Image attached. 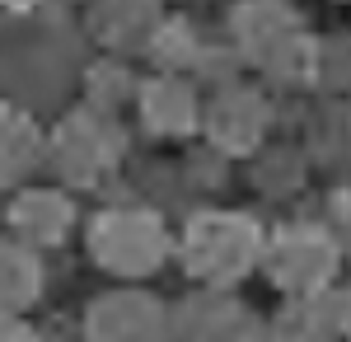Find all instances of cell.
<instances>
[{"mask_svg": "<svg viewBox=\"0 0 351 342\" xmlns=\"http://www.w3.org/2000/svg\"><path fill=\"white\" fill-rule=\"evenodd\" d=\"M0 342H28V333H19L14 323H0Z\"/></svg>", "mask_w": 351, "mask_h": 342, "instance_id": "30bf717a", "label": "cell"}, {"mask_svg": "<svg viewBox=\"0 0 351 342\" xmlns=\"http://www.w3.org/2000/svg\"><path fill=\"white\" fill-rule=\"evenodd\" d=\"M10 5H33V0H10Z\"/></svg>", "mask_w": 351, "mask_h": 342, "instance_id": "8fae6325", "label": "cell"}, {"mask_svg": "<svg viewBox=\"0 0 351 342\" xmlns=\"http://www.w3.org/2000/svg\"><path fill=\"white\" fill-rule=\"evenodd\" d=\"M347 310H351V300H347ZM347 328H351V315H347Z\"/></svg>", "mask_w": 351, "mask_h": 342, "instance_id": "7c38bea8", "label": "cell"}, {"mask_svg": "<svg viewBox=\"0 0 351 342\" xmlns=\"http://www.w3.org/2000/svg\"><path fill=\"white\" fill-rule=\"evenodd\" d=\"M33 150V132L19 117H0V169H14L19 159H28Z\"/></svg>", "mask_w": 351, "mask_h": 342, "instance_id": "52a82bcc", "label": "cell"}, {"mask_svg": "<svg viewBox=\"0 0 351 342\" xmlns=\"http://www.w3.org/2000/svg\"><path fill=\"white\" fill-rule=\"evenodd\" d=\"M239 104H243V99H234V104H225V108H220V117H216V132H220V136H234V150H243V146H253V127H243Z\"/></svg>", "mask_w": 351, "mask_h": 342, "instance_id": "9c48e42d", "label": "cell"}, {"mask_svg": "<svg viewBox=\"0 0 351 342\" xmlns=\"http://www.w3.org/2000/svg\"><path fill=\"white\" fill-rule=\"evenodd\" d=\"M94 249H99V258L108 267L141 272V267H150L160 258V230L145 216H108L94 230Z\"/></svg>", "mask_w": 351, "mask_h": 342, "instance_id": "7a4b0ae2", "label": "cell"}, {"mask_svg": "<svg viewBox=\"0 0 351 342\" xmlns=\"http://www.w3.org/2000/svg\"><path fill=\"white\" fill-rule=\"evenodd\" d=\"M253 258V225L230 216H206L188 235V263L206 277H234Z\"/></svg>", "mask_w": 351, "mask_h": 342, "instance_id": "6da1fadb", "label": "cell"}, {"mask_svg": "<svg viewBox=\"0 0 351 342\" xmlns=\"http://www.w3.org/2000/svg\"><path fill=\"white\" fill-rule=\"evenodd\" d=\"M188 99L178 84H160V89H150V122H164V127H178V122H188L192 108H178Z\"/></svg>", "mask_w": 351, "mask_h": 342, "instance_id": "ba28073f", "label": "cell"}, {"mask_svg": "<svg viewBox=\"0 0 351 342\" xmlns=\"http://www.w3.org/2000/svg\"><path fill=\"white\" fill-rule=\"evenodd\" d=\"M33 290V263L14 249H0V305H24Z\"/></svg>", "mask_w": 351, "mask_h": 342, "instance_id": "8992f818", "label": "cell"}, {"mask_svg": "<svg viewBox=\"0 0 351 342\" xmlns=\"http://www.w3.org/2000/svg\"><path fill=\"white\" fill-rule=\"evenodd\" d=\"M99 342H150L155 338V310L145 300H108L94 315Z\"/></svg>", "mask_w": 351, "mask_h": 342, "instance_id": "277c9868", "label": "cell"}, {"mask_svg": "<svg viewBox=\"0 0 351 342\" xmlns=\"http://www.w3.org/2000/svg\"><path fill=\"white\" fill-rule=\"evenodd\" d=\"M14 220L24 225L28 235L56 239L66 230V207H61V197H52V192H33V197H24V202L14 207Z\"/></svg>", "mask_w": 351, "mask_h": 342, "instance_id": "5b68a950", "label": "cell"}, {"mask_svg": "<svg viewBox=\"0 0 351 342\" xmlns=\"http://www.w3.org/2000/svg\"><path fill=\"white\" fill-rule=\"evenodd\" d=\"M271 267H276V277L286 282V286H300L309 290L314 282H324L328 267H332V258H328V244L314 235H291L276 244V258H271Z\"/></svg>", "mask_w": 351, "mask_h": 342, "instance_id": "3957f363", "label": "cell"}]
</instances>
